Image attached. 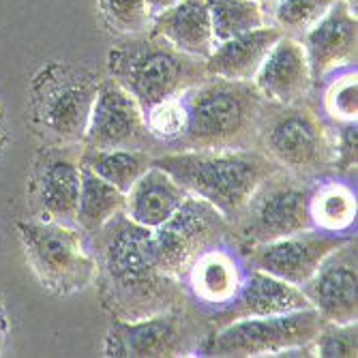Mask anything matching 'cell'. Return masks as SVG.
Returning <instances> with one entry per match:
<instances>
[{
  "mask_svg": "<svg viewBox=\"0 0 358 358\" xmlns=\"http://www.w3.org/2000/svg\"><path fill=\"white\" fill-rule=\"evenodd\" d=\"M86 241L94 257L99 301L112 320L134 322L187 307L182 281L157 264L148 227L118 213Z\"/></svg>",
  "mask_w": 358,
  "mask_h": 358,
  "instance_id": "6da1fadb",
  "label": "cell"
},
{
  "mask_svg": "<svg viewBox=\"0 0 358 358\" xmlns=\"http://www.w3.org/2000/svg\"><path fill=\"white\" fill-rule=\"evenodd\" d=\"M187 127L168 152L247 150L257 146L268 101L251 82L206 76L180 94Z\"/></svg>",
  "mask_w": 358,
  "mask_h": 358,
  "instance_id": "7a4b0ae2",
  "label": "cell"
},
{
  "mask_svg": "<svg viewBox=\"0 0 358 358\" xmlns=\"http://www.w3.org/2000/svg\"><path fill=\"white\" fill-rule=\"evenodd\" d=\"M166 170L189 195L215 206L234 223L264 178L279 168L257 148L247 150H185L164 152L150 161Z\"/></svg>",
  "mask_w": 358,
  "mask_h": 358,
  "instance_id": "3957f363",
  "label": "cell"
},
{
  "mask_svg": "<svg viewBox=\"0 0 358 358\" xmlns=\"http://www.w3.org/2000/svg\"><path fill=\"white\" fill-rule=\"evenodd\" d=\"M108 78L131 94L146 114L152 106L198 86L206 78V69L204 58L185 54L148 30L110 50Z\"/></svg>",
  "mask_w": 358,
  "mask_h": 358,
  "instance_id": "277c9868",
  "label": "cell"
},
{
  "mask_svg": "<svg viewBox=\"0 0 358 358\" xmlns=\"http://www.w3.org/2000/svg\"><path fill=\"white\" fill-rule=\"evenodd\" d=\"M255 148L287 174L309 180L333 174V127L307 96L287 106L268 103Z\"/></svg>",
  "mask_w": 358,
  "mask_h": 358,
  "instance_id": "5b68a950",
  "label": "cell"
},
{
  "mask_svg": "<svg viewBox=\"0 0 358 358\" xmlns=\"http://www.w3.org/2000/svg\"><path fill=\"white\" fill-rule=\"evenodd\" d=\"M101 78L73 62H48L30 84V120L54 144H82Z\"/></svg>",
  "mask_w": 358,
  "mask_h": 358,
  "instance_id": "8992f818",
  "label": "cell"
},
{
  "mask_svg": "<svg viewBox=\"0 0 358 358\" xmlns=\"http://www.w3.org/2000/svg\"><path fill=\"white\" fill-rule=\"evenodd\" d=\"M17 234L32 273L52 294L71 296L94 281V257L76 225L30 217L17 221Z\"/></svg>",
  "mask_w": 358,
  "mask_h": 358,
  "instance_id": "52a82bcc",
  "label": "cell"
},
{
  "mask_svg": "<svg viewBox=\"0 0 358 358\" xmlns=\"http://www.w3.org/2000/svg\"><path fill=\"white\" fill-rule=\"evenodd\" d=\"M324 324L327 320L313 307L268 317H243L210 329L200 341L195 356H279L289 348L309 345Z\"/></svg>",
  "mask_w": 358,
  "mask_h": 358,
  "instance_id": "ba28073f",
  "label": "cell"
},
{
  "mask_svg": "<svg viewBox=\"0 0 358 358\" xmlns=\"http://www.w3.org/2000/svg\"><path fill=\"white\" fill-rule=\"evenodd\" d=\"M315 180L277 170L259 182L232 232L243 247L271 243L313 227L309 217V195Z\"/></svg>",
  "mask_w": 358,
  "mask_h": 358,
  "instance_id": "9c48e42d",
  "label": "cell"
},
{
  "mask_svg": "<svg viewBox=\"0 0 358 358\" xmlns=\"http://www.w3.org/2000/svg\"><path fill=\"white\" fill-rule=\"evenodd\" d=\"M208 331V324L189 307L134 322L114 320L106 337L103 354L114 358L195 356Z\"/></svg>",
  "mask_w": 358,
  "mask_h": 358,
  "instance_id": "30bf717a",
  "label": "cell"
},
{
  "mask_svg": "<svg viewBox=\"0 0 358 358\" xmlns=\"http://www.w3.org/2000/svg\"><path fill=\"white\" fill-rule=\"evenodd\" d=\"M232 236V223L215 206L189 195L164 225L152 230L157 264L170 277L182 281L195 259Z\"/></svg>",
  "mask_w": 358,
  "mask_h": 358,
  "instance_id": "8fae6325",
  "label": "cell"
},
{
  "mask_svg": "<svg viewBox=\"0 0 358 358\" xmlns=\"http://www.w3.org/2000/svg\"><path fill=\"white\" fill-rule=\"evenodd\" d=\"M247 271L249 264L245 247L236 241V236L208 249L195 259L182 277L187 307L198 313L210 329H215L219 317L238 296Z\"/></svg>",
  "mask_w": 358,
  "mask_h": 358,
  "instance_id": "7c38bea8",
  "label": "cell"
},
{
  "mask_svg": "<svg viewBox=\"0 0 358 358\" xmlns=\"http://www.w3.org/2000/svg\"><path fill=\"white\" fill-rule=\"evenodd\" d=\"M82 146L94 150H146L152 157L161 155V144L148 134L144 110L112 78L101 80Z\"/></svg>",
  "mask_w": 358,
  "mask_h": 358,
  "instance_id": "4fadbf2b",
  "label": "cell"
},
{
  "mask_svg": "<svg viewBox=\"0 0 358 358\" xmlns=\"http://www.w3.org/2000/svg\"><path fill=\"white\" fill-rule=\"evenodd\" d=\"M82 144H50L32 168L28 198L35 219L76 225L82 182Z\"/></svg>",
  "mask_w": 358,
  "mask_h": 358,
  "instance_id": "5bb4252c",
  "label": "cell"
},
{
  "mask_svg": "<svg viewBox=\"0 0 358 358\" xmlns=\"http://www.w3.org/2000/svg\"><path fill=\"white\" fill-rule=\"evenodd\" d=\"M352 238L356 236L309 227V230L289 234L271 243L245 247V255L251 268L264 271L273 277H279L301 287L305 281L313 277L317 266L324 262V257Z\"/></svg>",
  "mask_w": 358,
  "mask_h": 358,
  "instance_id": "9a60e30c",
  "label": "cell"
},
{
  "mask_svg": "<svg viewBox=\"0 0 358 358\" xmlns=\"http://www.w3.org/2000/svg\"><path fill=\"white\" fill-rule=\"evenodd\" d=\"M356 266V238H352L324 257L313 277L301 285L311 307L331 324H352L358 320Z\"/></svg>",
  "mask_w": 358,
  "mask_h": 358,
  "instance_id": "2e32d148",
  "label": "cell"
},
{
  "mask_svg": "<svg viewBox=\"0 0 358 358\" xmlns=\"http://www.w3.org/2000/svg\"><path fill=\"white\" fill-rule=\"evenodd\" d=\"M301 41L309 60L313 86L337 71L356 67L358 24L343 0H337Z\"/></svg>",
  "mask_w": 358,
  "mask_h": 358,
  "instance_id": "e0dca14e",
  "label": "cell"
},
{
  "mask_svg": "<svg viewBox=\"0 0 358 358\" xmlns=\"http://www.w3.org/2000/svg\"><path fill=\"white\" fill-rule=\"evenodd\" d=\"M253 84L264 99L275 106L296 103L309 96L313 78L303 41L283 35L259 64Z\"/></svg>",
  "mask_w": 358,
  "mask_h": 358,
  "instance_id": "ac0fdd59",
  "label": "cell"
},
{
  "mask_svg": "<svg viewBox=\"0 0 358 358\" xmlns=\"http://www.w3.org/2000/svg\"><path fill=\"white\" fill-rule=\"evenodd\" d=\"M309 307L311 303L307 301L299 285H292L279 277H273L264 271L249 266L238 296L234 299L230 309L219 317L217 327H223L227 322L243 320V317H268V315L292 313Z\"/></svg>",
  "mask_w": 358,
  "mask_h": 358,
  "instance_id": "d6986e66",
  "label": "cell"
},
{
  "mask_svg": "<svg viewBox=\"0 0 358 358\" xmlns=\"http://www.w3.org/2000/svg\"><path fill=\"white\" fill-rule=\"evenodd\" d=\"M124 215L142 227L157 230L182 206L189 193L166 170L150 164V168L124 193Z\"/></svg>",
  "mask_w": 358,
  "mask_h": 358,
  "instance_id": "ffe728a7",
  "label": "cell"
},
{
  "mask_svg": "<svg viewBox=\"0 0 358 358\" xmlns=\"http://www.w3.org/2000/svg\"><path fill=\"white\" fill-rule=\"evenodd\" d=\"M281 37L283 32L277 26L266 24L234 39L217 43L210 56L204 60L206 76L251 82L259 69V64L264 62V58Z\"/></svg>",
  "mask_w": 358,
  "mask_h": 358,
  "instance_id": "44dd1931",
  "label": "cell"
},
{
  "mask_svg": "<svg viewBox=\"0 0 358 358\" xmlns=\"http://www.w3.org/2000/svg\"><path fill=\"white\" fill-rule=\"evenodd\" d=\"M150 32L164 37L180 52L204 60L217 45L206 0H178L166 11L152 15Z\"/></svg>",
  "mask_w": 358,
  "mask_h": 358,
  "instance_id": "7402d4cb",
  "label": "cell"
},
{
  "mask_svg": "<svg viewBox=\"0 0 358 358\" xmlns=\"http://www.w3.org/2000/svg\"><path fill=\"white\" fill-rule=\"evenodd\" d=\"M356 191L335 174L317 178L309 195V217L317 230L335 234H354L356 227Z\"/></svg>",
  "mask_w": 358,
  "mask_h": 358,
  "instance_id": "603a6c76",
  "label": "cell"
},
{
  "mask_svg": "<svg viewBox=\"0 0 358 358\" xmlns=\"http://www.w3.org/2000/svg\"><path fill=\"white\" fill-rule=\"evenodd\" d=\"M124 193L82 166L80 200L76 210V227L84 236H92L118 213H124Z\"/></svg>",
  "mask_w": 358,
  "mask_h": 358,
  "instance_id": "cb8c5ba5",
  "label": "cell"
},
{
  "mask_svg": "<svg viewBox=\"0 0 358 358\" xmlns=\"http://www.w3.org/2000/svg\"><path fill=\"white\" fill-rule=\"evenodd\" d=\"M80 159L84 168L127 193L150 168L152 155L146 150H94L82 146Z\"/></svg>",
  "mask_w": 358,
  "mask_h": 358,
  "instance_id": "d4e9b609",
  "label": "cell"
},
{
  "mask_svg": "<svg viewBox=\"0 0 358 358\" xmlns=\"http://www.w3.org/2000/svg\"><path fill=\"white\" fill-rule=\"evenodd\" d=\"M215 43L234 39L266 26V17L255 0H206Z\"/></svg>",
  "mask_w": 358,
  "mask_h": 358,
  "instance_id": "484cf974",
  "label": "cell"
},
{
  "mask_svg": "<svg viewBox=\"0 0 358 358\" xmlns=\"http://www.w3.org/2000/svg\"><path fill=\"white\" fill-rule=\"evenodd\" d=\"M327 88L322 94V116L331 122H356L358 96H356V67L337 71L324 80Z\"/></svg>",
  "mask_w": 358,
  "mask_h": 358,
  "instance_id": "4316f807",
  "label": "cell"
},
{
  "mask_svg": "<svg viewBox=\"0 0 358 358\" xmlns=\"http://www.w3.org/2000/svg\"><path fill=\"white\" fill-rule=\"evenodd\" d=\"M335 3L337 0H281L271 24L277 26L283 35L303 39Z\"/></svg>",
  "mask_w": 358,
  "mask_h": 358,
  "instance_id": "83f0119b",
  "label": "cell"
},
{
  "mask_svg": "<svg viewBox=\"0 0 358 358\" xmlns=\"http://www.w3.org/2000/svg\"><path fill=\"white\" fill-rule=\"evenodd\" d=\"M106 26L122 37H138L150 30L152 15L146 0H99Z\"/></svg>",
  "mask_w": 358,
  "mask_h": 358,
  "instance_id": "f1b7e54d",
  "label": "cell"
},
{
  "mask_svg": "<svg viewBox=\"0 0 358 358\" xmlns=\"http://www.w3.org/2000/svg\"><path fill=\"white\" fill-rule=\"evenodd\" d=\"M144 116H146L148 134L161 144V155L168 152V148L182 136L187 127V110L180 101V96L152 106Z\"/></svg>",
  "mask_w": 358,
  "mask_h": 358,
  "instance_id": "f546056e",
  "label": "cell"
},
{
  "mask_svg": "<svg viewBox=\"0 0 358 358\" xmlns=\"http://www.w3.org/2000/svg\"><path fill=\"white\" fill-rule=\"evenodd\" d=\"M313 356H339V358H356L358 352V329L352 324H331L327 322L311 341Z\"/></svg>",
  "mask_w": 358,
  "mask_h": 358,
  "instance_id": "4dcf8cb0",
  "label": "cell"
},
{
  "mask_svg": "<svg viewBox=\"0 0 358 358\" xmlns=\"http://www.w3.org/2000/svg\"><path fill=\"white\" fill-rule=\"evenodd\" d=\"M335 140V176H356V122H331Z\"/></svg>",
  "mask_w": 358,
  "mask_h": 358,
  "instance_id": "1f68e13d",
  "label": "cell"
},
{
  "mask_svg": "<svg viewBox=\"0 0 358 358\" xmlns=\"http://www.w3.org/2000/svg\"><path fill=\"white\" fill-rule=\"evenodd\" d=\"M7 337H9V317H7L5 301H3V296H0V354H3V350H5Z\"/></svg>",
  "mask_w": 358,
  "mask_h": 358,
  "instance_id": "d6a6232c",
  "label": "cell"
},
{
  "mask_svg": "<svg viewBox=\"0 0 358 358\" xmlns=\"http://www.w3.org/2000/svg\"><path fill=\"white\" fill-rule=\"evenodd\" d=\"M176 3H178V0H146L150 15H157V13H161V11H166L168 7H172V5H176Z\"/></svg>",
  "mask_w": 358,
  "mask_h": 358,
  "instance_id": "836d02e7",
  "label": "cell"
},
{
  "mask_svg": "<svg viewBox=\"0 0 358 358\" xmlns=\"http://www.w3.org/2000/svg\"><path fill=\"white\" fill-rule=\"evenodd\" d=\"M255 3H257V7H259V9H262V13H264L266 22L271 24V20H273V13H275V9L279 7L281 0H255Z\"/></svg>",
  "mask_w": 358,
  "mask_h": 358,
  "instance_id": "e575fe53",
  "label": "cell"
},
{
  "mask_svg": "<svg viewBox=\"0 0 358 358\" xmlns=\"http://www.w3.org/2000/svg\"><path fill=\"white\" fill-rule=\"evenodd\" d=\"M3 134H5V129H3V114H0V142H3Z\"/></svg>",
  "mask_w": 358,
  "mask_h": 358,
  "instance_id": "d590c367",
  "label": "cell"
}]
</instances>
